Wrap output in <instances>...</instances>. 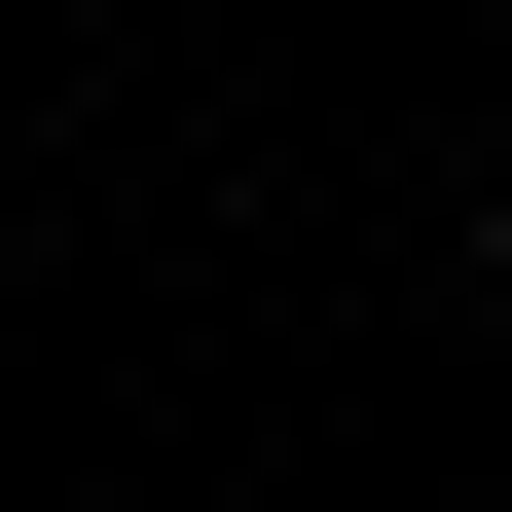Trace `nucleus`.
Returning a JSON list of instances; mask_svg holds the SVG:
<instances>
[{"label":"nucleus","mask_w":512,"mask_h":512,"mask_svg":"<svg viewBox=\"0 0 512 512\" xmlns=\"http://www.w3.org/2000/svg\"><path fill=\"white\" fill-rule=\"evenodd\" d=\"M476 293H512V220H476Z\"/></svg>","instance_id":"1"}]
</instances>
